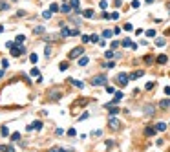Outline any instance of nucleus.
Returning <instances> with one entry per match:
<instances>
[{
	"mask_svg": "<svg viewBox=\"0 0 170 152\" xmlns=\"http://www.w3.org/2000/svg\"><path fill=\"white\" fill-rule=\"evenodd\" d=\"M50 99H60V92L59 90H50Z\"/></svg>",
	"mask_w": 170,
	"mask_h": 152,
	"instance_id": "6e6552de",
	"label": "nucleus"
},
{
	"mask_svg": "<svg viewBox=\"0 0 170 152\" xmlns=\"http://www.w3.org/2000/svg\"><path fill=\"white\" fill-rule=\"evenodd\" d=\"M144 62H152V55H146L144 57Z\"/></svg>",
	"mask_w": 170,
	"mask_h": 152,
	"instance_id": "de8ad7c7",
	"label": "nucleus"
},
{
	"mask_svg": "<svg viewBox=\"0 0 170 152\" xmlns=\"http://www.w3.org/2000/svg\"><path fill=\"white\" fill-rule=\"evenodd\" d=\"M156 35V31H154V29H148V31H146V37H154Z\"/></svg>",
	"mask_w": 170,
	"mask_h": 152,
	"instance_id": "a19ab883",
	"label": "nucleus"
},
{
	"mask_svg": "<svg viewBox=\"0 0 170 152\" xmlns=\"http://www.w3.org/2000/svg\"><path fill=\"white\" fill-rule=\"evenodd\" d=\"M71 35V29H68L64 24H62V31H60V37H69Z\"/></svg>",
	"mask_w": 170,
	"mask_h": 152,
	"instance_id": "4468645a",
	"label": "nucleus"
},
{
	"mask_svg": "<svg viewBox=\"0 0 170 152\" xmlns=\"http://www.w3.org/2000/svg\"><path fill=\"white\" fill-rule=\"evenodd\" d=\"M123 97H125V95H123V92H117V94H115V97H113L110 103H106V104H104V108H106V106H113V104H117V103L123 99Z\"/></svg>",
	"mask_w": 170,
	"mask_h": 152,
	"instance_id": "20e7f679",
	"label": "nucleus"
},
{
	"mask_svg": "<svg viewBox=\"0 0 170 152\" xmlns=\"http://www.w3.org/2000/svg\"><path fill=\"white\" fill-rule=\"evenodd\" d=\"M110 18H113V20H117V18H119V13H117V11H115V13H112V15H110Z\"/></svg>",
	"mask_w": 170,
	"mask_h": 152,
	"instance_id": "4c0bfd02",
	"label": "nucleus"
},
{
	"mask_svg": "<svg viewBox=\"0 0 170 152\" xmlns=\"http://www.w3.org/2000/svg\"><path fill=\"white\" fill-rule=\"evenodd\" d=\"M146 2H148V4H152V2H154V0H146Z\"/></svg>",
	"mask_w": 170,
	"mask_h": 152,
	"instance_id": "5fc2aeb1",
	"label": "nucleus"
},
{
	"mask_svg": "<svg viewBox=\"0 0 170 152\" xmlns=\"http://www.w3.org/2000/svg\"><path fill=\"white\" fill-rule=\"evenodd\" d=\"M22 53H24V48H22V46H15V44L11 46V55L13 57H20Z\"/></svg>",
	"mask_w": 170,
	"mask_h": 152,
	"instance_id": "39448f33",
	"label": "nucleus"
},
{
	"mask_svg": "<svg viewBox=\"0 0 170 152\" xmlns=\"http://www.w3.org/2000/svg\"><path fill=\"white\" fill-rule=\"evenodd\" d=\"M7 7H9V6H7V2H0V9H2V11H6Z\"/></svg>",
	"mask_w": 170,
	"mask_h": 152,
	"instance_id": "2f4dec72",
	"label": "nucleus"
},
{
	"mask_svg": "<svg viewBox=\"0 0 170 152\" xmlns=\"http://www.w3.org/2000/svg\"><path fill=\"white\" fill-rule=\"evenodd\" d=\"M121 4H123L121 0H115V2H113V6H115V7H121Z\"/></svg>",
	"mask_w": 170,
	"mask_h": 152,
	"instance_id": "09e8293b",
	"label": "nucleus"
},
{
	"mask_svg": "<svg viewBox=\"0 0 170 152\" xmlns=\"http://www.w3.org/2000/svg\"><path fill=\"white\" fill-rule=\"evenodd\" d=\"M156 44H157V46H165V40H163V39H157Z\"/></svg>",
	"mask_w": 170,
	"mask_h": 152,
	"instance_id": "58836bf2",
	"label": "nucleus"
},
{
	"mask_svg": "<svg viewBox=\"0 0 170 152\" xmlns=\"http://www.w3.org/2000/svg\"><path fill=\"white\" fill-rule=\"evenodd\" d=\"M123 46H125V48H132V46H134V42L130 40V39H125V40H123Z\"/></svg>",
	"mask_w": 170,
	"mask_h": 152,
	"instance_id": "a211bd4d",
	"label": "nucleus"
},
{
	"mask_svg": "<svg viewBox=\"0 0 170 152\" xmlns=\"http://www.w3.org/2000/svg\"><path fill=\"white\" fill-rule=\"evenodd\" d=\"M51 17V11H44L42 13V18H50Z\"/></svg>",
	"mask_w": 170,
	"mask_h": 152,
	"instance_id": "c9c22d12",
	"label": "nucleus"
},
{
	"mask_svg": "<svg viewBox=\"0 0 170 152\" xmlns=\"http://www.w3.org/2000/svg\"><path fill=\"white\" fill-rule=\"evenodd\" d=\"M40 126H42L40 121H33V123L28 126V130H40Z\"/></svg>",
	"mask_w": 170,
	"mask_h": 152,
	"instance_id": "0eeeda50",
	"label": "nucleus"
},
{
	"mask_svg": "<svg viewBox=\"0 0 170 152\" xmlns=\"http://www.w3.org/2000/svg\"><path fill=\"white\" fill-rule=\"evenodd\" d=\"M108 110H110V116H115V114L119 112V108H115V106H106Z\"/></svg>",
	"mask_w": 170,
	"mask_h": 152,
	"instance_id": "412c9836",
	"label": "nucleus"
},
{
	"mask_svg": "<svg viewBox=\"0 0 170 152\" xmlns=\"http://www.w3.org/2000/svg\"><path fill=\"white\" fill-rule=\"evenodd\" d=\"M99 6H101L103 9H106V7H108V2H106V0H101V2H99Z\"/></svg>",
	"mask_w": 170,
	"mask_h": 152,
	"instance_id": "72a5a7b5",
	"label": "nucleus"
},
{
	"mask_svg": "<svg viewBox=\"0 0 170 152\" xmlns=\"http://www.w3.org/2000/svg\"><path fill=\"white\" fill-rule=\"evenodd\" d=\"M50 11H51V13H57V11H60V9H59V6H57L55 2H53V4L50 6Z\"/></svg>",
	"mask_w": 170,
	"mask_h": 152,
	"instance_id": "5701e85b",
	"label": "nucleus"
},
{
	"mask_svg": "<svg viewBox=\"0 0 170 152\" xmlns=\"http://www.w3.org/2000/svg\"><path fill=\"white\" fill-rule=\"evenodd\" d=\"M91 84L93 86H101V84H106V75H95L91 79Z\"/></svg>",
	"mask_w": 170,
	"mask_h": 152,
	"instance_id": "f03ea898",
	"label": "nucleus"
},
{
	"mask_svg": "<svg viewBox=\"0 0 170 152\" xmlns=\"http://www.w3.org/2000/svg\"><path fill=\"white\" fill-rule=\"evenodd\" d=\"M108 125H110V128H112V130H117V128L121 126V123H119V121H117V119H115L113 116L110 117V121H108Z\"/></svg>",
	"mask_w": 170,
	"mask_h": 152,
	"instance_id": "423d86ee",
	"label": "nucleus"
},
{
	"mask_svg": "<svg viewBox=\"0 0 170 152\" xmlns=\"http://www.w3.org/2000/svg\"><path fill=\"white\" fill-rule=\"evenodd\" d=\"M0 77H4V72H2V70H0Z\"/></svg>",
	"mask_w": 170,
	"mask_h": 152,
	"instance_id": "603ef678",
	"label": "nucleus"
},
{
	"mask_svg": "<svg viewBox=\"0 0 170 152\" xmlns=\"http://www.w3.org/2000/svg\"><path fill=\"white\" fill-rule=\"evenodd\" d=\"M79 64H81V66H86V64H88V57H81V59H79Z\"/></svg>",
	"mask_w": 170,
	"mask_h": 152,
	"instance_id": "393cba45",
	"label": "nucleus"
},
{
	"mask_svg": "<svg viewBox=\"0 0 170 152\" xmlns=\"http://www.w3.org/2000/svg\"><path fill=\"white\" fill-rule=\"evenodd\" d=\"M33 31H35V33H42V31H44V28H42V26H37Z\"/></svg>",
	"mask_w": 170,
	"mask_h": 152,
	"instance_id": "f704fd0d",
	"label": "nucleus"
},
{
	"mask_svg": "<svg viewBox=\"0 0 170 152\" xmlns=\"http://www.w3.org/2000/svg\"><path fill=\"white\" fill-rule=\"evenodd\" d=\"M112 33H113V31H110V29H104V31H103V37H104V39H110Z\"/></svg>",
	"mask_w": 170,
	"mask_h": 152,
	"instance_id": "b1692460",
	"label": "nucleus"
},
{
	"mask_svg": "<svg viewBox=\"0 0 170 152\" xmlns=\"http://www.w3.org/2000/svg\"><path fill=\"white\" fill-rule=\"evenodd\" d=\"M143 70H137V72H134V73H130V79L132 81H135V79H139V77H143Z\"/></svg>",
	"mask_w": 170,
	"mask_h": 152,
	"instance_id": "1a4fd4ad",
	"label": "nucleus"
},
{
	"mask_svg": "<svg viewBox=\"0 0 170 152\" xmlns=\"http://www.w3.org/2000/svg\"><path fill=\"white\" fill-rule=\"evenodd\" d=\"M82 42H90V37L88 35H82Z\"/></svg>",
	"mask_w": 170,
	"mask_h": 152,
	"instance_id": "49530a36",
	"label": "nucleus"
},
{
	"mask_svg": "<svg viewBox=\"0 0 170 152\" xmlns=\"http://www.w3.org/2000/svg\"><path fill=\"white\" fill-rule=\"evenodd\" d=\"M156 130H157V132H163V130H166V125L163 123V121H161V123H157V125H156Z\"/></svg>",
	"mask_w": 170,
	"mask_h": 152,
	"instance_id": "2eb2a0df",
	"label": "nucleus"
},
{
	"mask_svg": "<svg viewBox=\"0 0 170 152\" xmlns=\"http://www.w3.org/2000/svg\"><path fill=\"white\" fill-rule=\"evenodd\" d=\"M104 55H106V59H112V57H113V55H115V53H113V51H112V50H108V51H106V53H104Z\"/></svg>",
	"mask_w": 170,
	"mask_h": 152,
	"instance_id": "c85d7f7f",
	"label": "nucleus"
},
{
	"mask_svg": "<svg viewBox=\"0 0 170 152\" xmlns=\"http://www.w3.org/2000/svg\"><path fill=\"white\" fill-rule=\"evenodd\" d=\"M144 88H146V90H152V88H154V82H146Z\"/></svg>",
	"mask_w": 170,
	"mask_h": 152,
	"instance_id": "79ce46f5",
	"label": "nucleus"
},
{
	"mask_svg": "<svg viewBox=\"0 0 170 152\" xmlns=\"http://www.w3.org/2000/svg\"><path fill=\"white\" fill-rule=\"evenodd\" d=\"M0 132H2V136H7V134H9V130H7V126H2V130H0Z\"/></svg>",
	"mask_w": 170,
	"mask_h": 152,
	"instance_id": "e433bc0d",
	"label": "nucleus"
},
{
	"mask_svg": "<svg viewBox=\"0 0 170 152\" xmlns=\"http://www.w3.org/2000/svg\"><path fill=\"white\" fill-rule=\"evenodd\" d=\"M0 150H2V152H15V148L9 147V145H2V147H0Z\"/></svg>",
	"mask_w": 170,
	"mask_h": 152,
	"instance_id": "dca6fc26",
	"label": "nucleus"
},
{
	"mask_svg": "<svg viewBox=\"0 0 170 152\" xmlns=\"http://www.w3.org/2000/svg\"><path fill=\"white\" fill-rule=\"evenodd\" d=\"M82 15H84L86 18H91V17H93V9H86V11H82Z\"/></svg>",
	"mask_w": 170,
	"mask_h": 152,
	"instance_id": "6ab92c4d",
	"label": "nucleus"
},
{
	"mask_svg": "<svg viewBox=\"0 0 170 152\" xmlns=\"http://www.w3.org/2000/svg\"><path fill=\"white\" fill-rule=\"evenodd\" d=\"M55 134H57V136H62V134H64V130H62V128H57Z\"/></svg>",
	"mask_w": 170,
	"mask_h": 152,
	"instance_id": "37998d69",
	"label": "nucleus"
},
{
	"mask_svg": "<svg viewBox=\"0 0 170 152\" xmlns=\"http://www.w3.org/2000/svg\"><path fill=\"white\" fill-rule=\"evenodd\" d=\"M82 53H84V50H82V46H77V48H73L71 51H69V53H68V57H69V59H79V57L82 55Z\"/></svg>",
	"mask_w": 170,
	"mask_h": 152,
	"instance_id": "f257e3e1",
	"label": "nucleus"
},
{
	"mask_svg": "<svg viewBox=\"0 0 170 152\" xmlns=\"http://www.w3.org/2000/svg\"><path fill=\"white\" fill-rule=\"evenodd\" d=\"M90 42H99V37L97 35H90Z\"/></svg>",
	"mask_w": 170,
	"mask_h": 152,
	"instance_id": "7c9ffc66",
	"label": "nucleus"
},
{
	"mask_svg": "<svg viewBox=\"0 0 170 152\" xmlns=\"http://www.w3.org/2000/svg\"><path fill=\"white\" fill-rule=\"evenodd\" d=\"M166 106H170V101H168V99H163V101H161V108H166Z\"/></svg>",
	"mask_w": 170,
	"mask_h": 152,
	"instance_id": "bb28decb",
	"label": "nucleus"
},
{
	"mask_svg": "<svg viewBox=\"0 0 170 152\" xmlns=\"http://www.w3.org/2000/svg\"><path fill=\"white\" fill-rule=\"evenodd\" d=\"M165 94H166V95H170V86H166V88H165Z\"/></svg>",
	"mask_w": 170,
	"mask_h": 152,
	"instance_id": "8fccbe9b",
	"label": "nucleus"
},
{
	"mask_svg": "<svg viewBox=\"0 0 170 152\" xmlns=\"http://www.w3.org/2000/svg\"><path fill=\"white\" fill-rule=\"evenodd\" d=\"M50 152H71V150H68V148H60V147H53V148H50Z\"/></svg>",
	"mask_w": 170,
	"mask_h": 152,
	"instance_id": "f3484780",
	"label": "nucleus"
},
{
	"mask_svg": "<svg viewBox=\"0 0 170 152\" xmlns=\"http://www.w3.org/2000/svg\"><path fill=\"white\" fill-rule=\"evenodd\" d=\"M11 139H13V141H17V139H20V134H18V132H15V134H11Z\"/></svg>",
	"mask_w": 170,
	"mask_h": 152,
	"instance_id": "c756f323",
	"label": "nucleus"
},
{
	"mask_svg": "<svg viewBox=\"0 0 170 152\" xmlns=\"http://www.w3.org/2000/svg\"><path fill=\"white\" fill-rule=\"evenodd\" d=\"M2 31H4V26H0V33H2Z\"/></svg>",
	"mask_w": 170,
	"mask_h": 152,
	"instance_id": "864d4df0",
	"label": "nucleus"
},
{
	"mask_svg": "<svg viewBox=\"0 0 170 152\" xmlns=\"http://www.w3.org/2000/svg\"><path fill=\"white\" fill-rule=\"evenodd\" d=\"M154 110H156V108H154L152 104H146V106H144V114H146V116H154V114H156Z\"/></svg>",
	"mask_w": 170,
	"mask_h": 152,
	"instance_id": "9b49d317",
	"label": "nucleus"
},
{
	"mask_svg": "<svg viewBox=\"0 0 170 152\" xmlns=\"http://www.w3.org/2000/svg\"><path fill=\"white\" fill-rule=\"evenodd\" d=\"M29 59H31V62H37V60H38V57H37V53H31V55H29Z\"/></svg>",
	"mask_w": 170,
	"mask_h": 152,
	"instance_id": "473e14b6",
	"label": "nucleus"
},
{
	"mask_svg": "<svg viewBox=\"0 0 170 152\" xmlns=\"http://www.w3.org/2000/svg\"><path fill=\"white\" fill-rule=\"evenodd\" d=\"M68 82H71L73 86H77V88H84V82L82 81H77V79H69Z\"/></svg>",
	"mask_w": 170,
	"mask_h": 152,
	"instance_id": "f8f14e48",
	"label": "nucleus"
},
{
	"mask_svg": "<svg viewBox=\"0 0 170 152\" xmlns=\"http://www.w3.org/2000/svg\"><path fill=\"white\" fill-rule=\"evenodd\" d=\"M59 70H60V72H66V70H68V62H60Z\"/></svg>",
	"mask_w": 170,
	"mask_h": 152,
	"instance_id": "a878e982",
	"label": "nucleus"
},
{
	"mask_svg": "<svg viewBox=\"0 0 170 152\" xmlns=\"http://www.w3.org/2000/svg\"><path fill=\"white\" fill-rule=\"evenodd\" d=\"M166 60H168V57H166V55H159V57H157V62H159V64H165Z\"/></svg>",
	"mask_w": 170,
	"mask_h": 152,
	"instance_id": "aec40b11",
	"label": "nucleus"
},
{
	"mask_svg": "<svg viewBox=\"0 0 170 152\" xmlns=\"http://www.w3.org/2000/svg\"><path fill=\"white\" fill-rule=\"evenodd\" d=\"M69 6L73 7L75 13H81V9H79V0H69Z\"/></svg>",
	"mask_w": 170,
	"mask_h": 152,
	"instance_id": "9d476101",
	"label": "nucleus"
},
{
	"mask_svg": "<svg viewBox=\"0 0 170 152\" xmlns=\"http://www.w3.org/2000/svg\"><path fill=\"white\" fill-rule=\"evenodd\" d=\"M31 75H35V77H38V70H37V68H33V70H31Z\"/></svg>",
	"mask_w": 170,
	"mask_h": 152,
	"instance_id": "a18cd8bd",
	"label": "nucleus"
},
{
	"mask_svg": "<svg viewBox=\"0 0 170 152\" xmlns=\"http://www.w3.org/2000/svg\"><path fill=\"white\" fill-rule=\"evenodd\" d=\"M128 81H130V75H126V73H119L117 75V82H119L121 86H126Z\"/></svg>",
	"mask_w": 170,
	"mask_h": 152,
	"instance_id": "7ed1b4c3",
	"label": "nucleus"
},
{
	"mask_svg": "<svg viewBox=\"0 0 170 152\" xmlns=\"http://www.w3.org/2000/svg\"><path fill=\"white\" fill-rule=\"evenodd\" d=\"M77 132H75V128H69V130H68V136H75Z\"/></svg>",
	"mask_w": 170,
	"mask_h": 152,
	"instance_id": "c03bdc74",
	"label": "nucleus"
},
{
	"mask_svg": "<svg viewBox=\"0 0 170 152\" xmlns=\"http://www.w3.org/2000/svg\"><path fill=\"white\" fill-rule=\"evenodd\" d=\"M60 11H62V13H69V11H71V6H69V2L66 4H62V6H60Z\"/></svg>",
	"mask_w": 170,
	"mask_h": 152,
	"instance_id": "ddd939ff",
	"label": "nucleus"
},
{
	"mask_svg": "<svg viewBox=\"0 0 170 152\" xmlns=\"http://www.w3.org/2000/svg\"><path fill=\"white\" fill-rule=\"evenodd\" d=\"M88 116H90V114H88V112H84V114H82V116H81V117H79V121H84V119H86V117H88Z\"/></svg>",
	"mask_w": 170,
	"mask_h": 152,
	"instance_id": "ea45409f",
	"label": "nucleus"
},
{
	"mask_svg": "<svg viewBox=\"0 0 170 152\" xmlns=\"http://www.w3.org/2000/svg\"><path fill=\"white\" fill-rule=\"evenodd\" d=\"M24 40H26V37H24V35H18V37H17V44H22Z\"/></svg>",
	"mask_w": 170,
	"mask_h": 152,
	"instance_id": "cd10ccee",
	"label": "nucleus"
},
{
	"mask_svg": "<svg viewBox=\"0 0 170 152\" xmlns=\"http://www.w3.org/2000/svg\"><path fill=\"white\" fill-rule=\"evenodd\" d=\"M165 35H170V28H168V29H166V31H165Z\"/></svg>",
	"mask_w": 170,
	"mask_h": 152,
	"instance_id": "3c124183",
	"label": "nucleus"
},
{
	"mask_svg": "<svg viewBox=\"0 0 170 152\" xmlns=\"http://www.w3.org/2000/svg\"><path fill=\"white\" fill-rule=\"evenodd\" d=\"M156 132H157L156 128H150V126H148V128H146V130H144V134H146V136H154Z\"/></svg>",
	"mask_w": 170,
	"mask_h": 152,
	"instance_id": "4be33fe9",
	"label": "nucleus"
}]
</instances>
